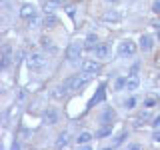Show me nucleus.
I'll return each mask as SVG.
<instances>
[{
    "instance_id": "f257e3e1",
    "label": "nucleus",
    "mask_w": 160,
    "mask_h": 150,
    "mask_svg": "<svg viewBox=\"0 0 160 150\" xmlns=\"http://www.w3.org/2000/svg\"><path fill=\"white\" fill-rule=\"evenodd\" d=\"M90 78H92V74H88V72L72 74V76H68V78L62 82V86L66 88V92H78V90H82V88L90 82Z\"/></svg>"
},
{
    "instance_id": "f03ea898",
    "label": "nucleus",
    "mask_w": 160,
    "mask_h": 150,
    "mask_svg": "<svg viewBox=\"0 0 160 150\" xmlns=\"http://www.w3.org/2000/svg\"><path fill=\"white\" fill-rule=\"evenodd\" d=\"M82 52H84V42L74 40V42H70L66 46V60L70 64H76V62H80V58H82Z\"/></svg>"
},
{
    "instance_id": "7ed1b4c3",
    "label": "nucleus",
    "mask_w": 160,
    "mask_h": 150,
    "mask_svg": "<svg viewBox=\"0 0 160 150\" xmlns=\"http://www.w3.org/2000/svg\"><path fill=\"white\" fill-rule=\"evenodd\" d=\"M16 60V54H14V48L10 42L2 44V50H0V70H8L10 64Z\"/></svg>"
},
{
    "instance_id": "20e7f679",
    "label": "nucleus",
    "mask_w": 160,
    "mask_h": 150,
    "mask_svg": "<svg viewBox=\"0 0 160 150\" xmlns=\"http://www.w3.org/2000/svg\"><path fill=\"white\" fill-rule=\"evenodd\" d=\"M106 100V82H102V84H98V88H96V92L92 94V98L88 100V104H86V108H84V114L86 112H90L96 104H100V102H104Z\"/></svg>"
},
{
    "instance_id": "39448f33",
    "label": "nucleus",
    "mask_w": 160,
    "mask_h": 150,
    "mask_svg": "<svg viewBox=\"0 0 160 150\" xmlns=\"http://www.w3.org/2000/svg\"><path fill=\"white\" fill-rule=\"evenodd\" d=\"M26 66L30 70H42L46 66V56L42 52H30L26 56Z\"/></svg>"
},
{
    "instance_id": "423d86ee",
    "label": "nucleus",
    "mask_w": 160,
    "mask_h": 150,
    "mask_svg": "<svg viewBox=\"0 0 160 150\" xmlns=\"http://www.w3.org/2000/svg\"><path fill=\"white\" fill-rule=\"evenodd\" d=\"M136 50H138L136 42H134V40H130V38H126V40H120V42H118L116 52H118V56H134V54H136Z\"/></svg>"
},
{
    "instance_id": "0eeeda50",
    "label": "nucleus",
    "mask_w": 160,
    "mask_h": 150,
    "mask_svg": "<svg viewBox=\"0 0 160 150\" xmlns=\"http://www.w3.org/2000/svg\"><path fill=\"white\" fill-rule=\"evenodd\" d=\"M80 68H82V72H88L92 74V76H96V74L102 72V64H100L98 58H86L80 62Z\"/></svg>"
},
{
    "instance_id": "6e6552de",
    "label": "nucleus",
    "mask_w": 160,
    "mask_h": 150,
    "mask_svg": "<svg viewBox=\"0 0 160 150\" xmlns=\"http://www.w3.org/2000/svg\"><path fill=\"white\" fill-rule=\"evenodd\" d=\"M94 58L98 60H110L112 58V46H110L108 42H100L96 50H94Z\"/></svg>"
},
{
    "instance_id": "1a4fd4ad",
    "label": "nucleus",
    "mask_w": 160,
    "mask_h": 150,
    "mask_svg": "<svg viewBox=\"0 0 160 150\" xmlns=\"http://www.w3.org/2000/svg\"><path fill=\"white\" fill-rule=\"evenodd\" d=\"M102 20H104V22H108V24H118V22H122V20H124V12H122V10L110 8V10H106V12L102 14Z\"/></svg>"
},
{
    "instance_id": "9d476101",
    "label": "nucleus",
    "mask_w": 160,
    "mask_h": 150,
    "mask_svg": "<svg viewBox=\"0 0 160 150\" xmlns=\"http://www.w3.org/2000/svg\"><path fill=\"white\" fill-rule=\"evenodd\" d=\"M58 120H60V114H58L56 108H46V110H44L42 122L46 124V126H54V124H58Z\"/></svg>"
},
{
    "instance_id": "9b49d317",
    "label": "nucleus",
    "mask_w": 160,
    "mask_h": 150,
    "mask_svg": "<svg viewBox=\"0 0 160 150\" xmlns=\"http://www.w3.org/2000/svg\"><path fill=\"white\" fill-rule=\"evenodd\" d=\"M18 16L22 20H30L32 16H36V8H34V4H22L18 10Z\"/></svg>"
},
{
    "instance_id": "f8f14e48",
    "label": "nucleus",
    "mask_w": 160,
    "mask_h": 150,
    "mask_svg": "<svg viewBox=\"0 0 160 150\" xmlns=\"http://www.w3.org/2000/svg\"><path fill=\"white\" fill-rule=\"evenodd\" d=\"M138 42H140V44H138V48L142 50V52H150V50L154 48V38L150 36V34H142Z\"/></svg>"
},
{
    "instance_id": "ddd939ff",
    "label": "nucleus",
    "mask_w": 160,
    "mask_h": 150,
    "mask_svg": "<svg viewBox=\"0 0 160 150\" xmlns=\"http://www.w3.org/2000/svg\"><path fill=\"white\" fill-rule=\"evenodd\" d=\"M112 130H114V122H100V128L96 130V140L110 136V134H112Z\"/></svg>"
},
{
    "instance_id": "4468645a",
    "label": "nucleus",
    "mask_w": 160,
    "mask_h": 150,
    "mask_svg": "<svg viewBox=\"0 0 160 150\" xmlns=\"http://www.w3.org/2000/svg\"><path fill=\"white\" fill-rule=\"evenodd\" d=\"M98 44L100 42H98V36H96V34H88V36L84 38V50H88V52H94Z\"/></svg>"
},
{
    "instance_id": "2eb2a0df",
    "label": "nucleus",
    "mask_w": 160,
    "mask_h": 150,
    "mask_svg": "<svg viewBox=\"0 0 160 150\" xmlns=\"http://www.w3.org/2000/svg\"><path fill=\"white\" fill-rule=\"evenodd\" d=\"M68 144H70V132H68V130H62V132L58 134L54 146H56V148H66Z\"/></svg>"
},
{
    "instance_id": "dca6fc26",
    "label": "nucleus",
    "mask_w": 160,
    "mask_h": 150,
    "mask_svg": "<svg viewBox=\"0 0 160 150\" xmlns=\"http://www.w3.org/2000/svg\"><path fill=\"white\" fill-rule=\"evenodd\" d=\"M138 86H140L138 74H132V72H130V76H126V90H128V92H134V90H138Z\"/></svg>"
},
{
    "instance_id": "f3484780",
    "label": "nucleus",
    "mask_w": 160,
    "mask_h": 150,
    "mask_svg": "<svg viewBox=\"0 0 160 150\" xmlns=\"http://www.w3.org/2000/svg\"><path fill=\"white\" fill-rule=\"evenodd\" d=\"M114 118H116V112H114L112 106H106V108H104V112L100 114V122H112Z\"/></svg>"
},
{
    "instance_id": "a211bd4d",
    "label": "nucleus",
    "mask_w": 160,
    "mask_h": 150,
    "mask_svg": "<svg viewBox=\"0 0 160 150\" xmlns=\"http://www.w3.org/2000/svg\"><path fill=\"white\" fill-rule=\"evenodd\" d=\"M66 94H68V92H66V88H64L62 84H58V86H54V88H52V92H50V96H52L54 100H62L64 96H66Z\"/></svg>"
},
{
    "instance_id": "6ab92c4d",
    "label": "nucleus",
    "mask_w": 160,
    "mask_h": 150,
    "mask_svg": "<svg viewBox=\"0 0 160 150\" xmlns=\"http://www.w3.org/2000/svg\"><path fill=\"white\" fill-rule=\"evenodd\" d=\"M92 138H94L92 132H88V130H82V132L76 136V144H78V146H80V144H88Z\"/></svg>"
},
{
    "instance_id": "aec40b11",
    "label": "nucleus",
    "mask_w": 160,
    "mask_h": 150,
    "mask_svg": "<svg viewBox=\"0 0 160 150\" xmlns=\"http://www.w3.org/2000/svg\"><path fill=\"white\" fill-rule=\"evenodd\" d=\"M56 24H58V18H56V14H54V12H50V14L44 16V26H46V28H54Z\"/></svg>"
},
{
    "instance_id": "412c9836",
    "label": "nucleus",
    "mask_w": 160,
    "mask_h": 150,
    "mask_svg": "<svg viewBox=\"0 0 160 150\" xmlns=\"http://www.w3.org/2000/svg\"><path fill=\"white\" fill-rule=\"evenodd\" d=\"M156 104H158V98H156V96H146V98L142 100V106L146 108V110L154 108V106H156Z\"/></svg>"
},
{
    "instance_id": "4be33fe9",
    "label": "nucleus",
    "mask_w": 160,
    "mask_h": 150,
    "mask_svg": "<svg viewBox=\"0 0 160 150\" xmlns=\"http://www.w3.org/2000/svg\"><path fill=\"white\" fill-rule=\"evenodd\" d=\"M40 26H44V18L32 16V18L28 20V28H40Z\"/></svg>"
},
{
    "instance_id": "5701e85b",
    "label": "nucleus",
    "mask_w": 160,
    "mask_h": 150,
    "mask_svg": "<svg viewBox=\"0 0 160 150\" xmlns=\"http://www.w3.org/2000/svg\"><path fill=\"white\" fill-rule=\"evenodd\" d=\"M128 138V130H122V132L116 136V140L112 142V146H120V144H124V140Z\"/></svg>"
},
{
    "instance_id": "b1692460",
    "label": "nucleus",
    "mask_w": 160,
    "mask_h": 150,
    "mask_svg": "<svg viewBox=\"0 0 160 150\" xmlns=\"http://www.w3.org/2000/svg\"><path fill=\"white\" fill-rule=\"evenodd\" d=\"M40 42H42V46L46 48V50H50V52H56V46H54V44H52V40H50V38L42 36V40H40Z\"/></svg>"
},
{
    "instance_id": "393cba45",
    "label": "nucleus",
    "mask_w": 160,
    "mask_h": 150,
    "mask_svg": "<svg viewBox=\"0 0 160 150\" xmlns=\"http://www.w3.org/2000/svg\"><path fill=\"white\" fill-rule=\"evenodd\" d=\"M136 104H138V98H136V96H130V98L124 100V108H126V110H132Z\"/></svg>"
},
{
    "instance_id": "a878e982",
    "label": "nucleus",
    "mask_w": 160,
    "mask_h": 150,
    "mask_svg": "<svg viewBox=\"0 0 160 150\" xmlns=\"http://www.w3.org/2000/svg\"><path fill=\"white\" fill-rule=\"evenodd\" d=\"M126 88V78H116V82H114V90H116V92H120V90H124Z\"/></svg>"
},
{
    "instance_id": "bb28decb",
    "label": "nucleus",
    "mask_w": 160,
    "mask_h": 150,
    "mask_svg": "<svg viewBox=\"0 0 160 150\" xmlns=\"http://www.w3.org/2000/svg\"><path fill=\"white\" fill-rule=\"evenodd\" d=\"M150 10H152V14H160V0H152Z\"/></svg>"
},
{
    "instance_id": "cd10ccee",
    "label": "nucleus",
    "mask_w": 160,
    "mask_h": 150,
    "mask_svg": "<svg viewBox=\"0 0 160 150\" xmlns=\"http://www.w3.org/2000/svg\"><path fill=\"white\" fill-rule=\"evenodd\" d=\"M50 2H52V4H54V6H56V8H58V6H66V4L70 2V0H50Z\"/></svg>"
},
{
    "instance_id": "c85d7f7f",
    "label": "nucleus",
    "mask_w": 160,
    "mask_h": 150,
    "mask_svg": "<svg viewBox=\"0 0 160 150\" xmlns=\"http://www.w3.org/2000/svg\"><path fill=\"white\" fill-rule=\"evenodd\" d=\"M150 124H152L154 128H160V114H156V116L152 118V122H150Z\"/></svg>"
},
{
    "instance_id": "c756f323",
    "label": "nucleus",
    "mask_w": 160,
    "mask_h": 150,
    "mask_svg": "<svg viewBox=\"0 0 160 150\" xmlns=\"http://www.w3.org/2000/svg\"><path fill=\"white\" fill-rule=\"evenodd\" d=\"M66 12H68V16H70V18L76 16V8H74V6H68V8H66Z\"/></svg>"
},
{
    "instance_id": "7c9ffc66",
    "label": "nucleus",
    "mask_w": 160,
    "mask_h": 150,
    "mask_svg": "<svg viewBox=\"0 0 160 150\" xmlns=\"http://www.w3.org/2000/svg\"><path fill=\"white\" fill-rule=\"evenodd\" d=\"M152 142H160V130L158 128L154 130V134H152Z\"/></svg>"
},
{
    "instance_id": "2f4dec72",
    "label": "nucleus",
    "mask_w": 160,
    "mask_h": 150,
    "mask_svg": "<svg viewBox=\"0 0 160 150\" xmlns=\"http://www.w3.org/2000/svg\"><path fill=\"white\" fill-rule=\"evenodd\" d=\"M26 96H28V90H26V88H22V90H20V94H18V100H24Z\"/></svg>"
},
{
    "instance_id": "473e14b6",
    "label": "nucleus",
    "mask_w": 160,
    "mask_h": 150,
    "mask_svg": "<svg viewBox=\"0 0 160 150\" xmlns=\"http://www.w3.org/2000/svg\"><path fill=\"white\" fill-rule=\"evenodd\" d=\"M106 2H110V4H118L120 0H106Z\"/></svg>"
},
{
    "instance_id": "72a5a7b5",
    "label": "nucleus",
    "mask_w": 160,
    "mask_h": 150,
    "mask_svg": "<svg viewBox=\"0 0 160 150\" xmlns=\"http://www.w3.org/2000/svg\"><path fill=\"white\" fill-rule=\"evenodd\" d=\"M156 40H158V42H160V28L156 30Z\"/></svg>"
}]
</instances>
